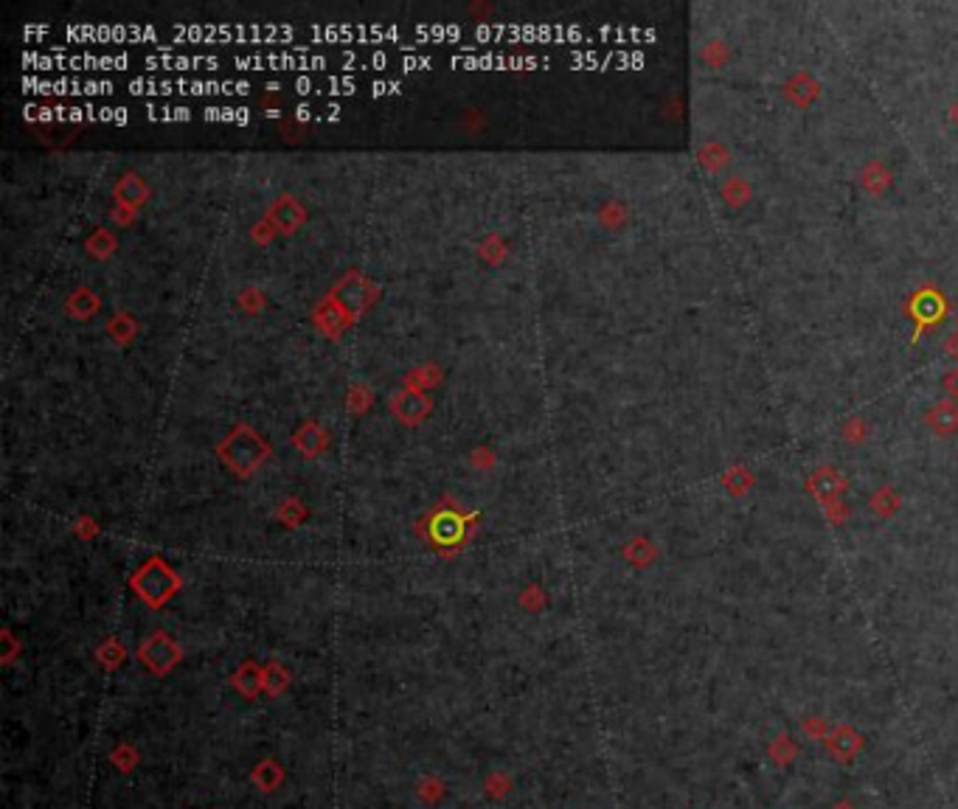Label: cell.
<instances>
[{
    "label": "cell",
    "instance_id": "1",
    "mask_svg": "<svg viewBox=\"0 0 958 809\" xmlns=\"http://www.w3.org/2000/svg\"><path fill=\"white\" fill-rule=\"evenodd\" d=\"M175 34L183 37V40H203V43H264V40H273V43H282L284 37H293L295 28L290 26H259V23H211V26H175Z\"/></svg>",
    "mask_w": 958,
    "mask_h": 809
},
{
    "label": "cell",
    "instance_id": "2",
    "mask_svg": "<svg viewBox=\"0 0 958 809\" xmlns=\"http://www.w3.org/2000/svg\"><path fill=\"white\" fill-rule=\"evenodd\" d=\"M248 82H197V80H133L130 93L135 96H169V93H186V96H211V93H248Z\"/></svg>",
    "mask_w": 958,
    "mask_h": 809
},
{
    "label": "cell",
    "instance_id": "3",
    "mask_svg": "<svg viewBox=\"0 0 958 809\" xmlns=\"http://www.w3.org/2000/svg\"><path fill=\"white\" fill-rule=\"evenodd\" d=\"M313 34L318 40H337V43H355L360 40V46H371L377 40H399V28L397 26H313Z\"/></svg>",
    "mask_w": 958,
    "mask_h": 809
},
{
    "label": "cell",
    "instance_id": "4",
    "mask_svg": "<svg viewBox=\"0 0 958 809\" xmlns=\"http://www.w3.org/2000/svg\"><path fill=\"white\" fill-rule=\"evenodd\" d=\"M68 40H93V43H104V40H112V43H127V40H155L158 31L149 28V26H70L68 31Z\"/></svg>",
    "mask_w": 958,
    "mask_h": 809
},
{
    "label": "cell",
    "instance_id": "5",
    "mask_svg": "<svg viewBox=\"0 0 958 809\" xmlns=\"http://www.w3.org/2000/svg\"><path fill=\"white\" fill-rule=\"evenodd\" d=\"M234 65L240 70H261V68H276V70H284V68H295V70H321L326 68V57H318V54H253V57H237Z\"/></svg>",
    "mask_w": 958,
    "mask_h": 809
},
{
    "label": "cell",
    "instance_id": "6",
    "mask_svg": "<svg viewBox=\"0 0 958 809\" xmlns=\"http://www.w3.org/2000/svg\"><path fill=\"white\" fill-rule=\"evenodd\" d=\"M23 88H28V93H70V96H101V93H112L110 82H80V80H37V76H26Z\"/></svg>",
    "mask_w": 958,
    "mask_h": 809
},
{
    "label": "cell",
    "instance_id": "7",
    "mask_svg": "<svg viewBox=\"0 0 958 809\" xmlns=\"http://www.w3.org/2000/svg\"><path fill=\"white\" fill-rule=\"evenodd\" d=\"M57 54V70H85V68H101V70H124L130 65V57L127 54H119V57H93V54H80V57H65L62 48H54Z\"/></svg>",
    "mask_w": 958,
    "mask_h": 809
},
{
    "label": "cell",
    "instance_id": "8",
    "mask_svg": "<svg viewBox=\"0 0 958 809\" xmlns=\"http://www.w3.org/2000/svg\"><path fill=\"white\" fill-rule=\"evenodd\" d=\"M146 62V68H152V70H158V68H166V70H191V68H208V70H214V68H219V59L217 57H186V54H161V57H146L144 59Z\"/></svg>",
    "mask_w": 958,
    "mask_h": 809
},
{
    "label": "cell",
    "instance_id": "9",
    "mask_svg": "<svg viewBox=\"0 0 958 809\" xmlns=\"http://www.w3.org/2000/svg\"><path fill=\"white\" fill-rule=\"evenodd\" d=\"M293 88L298 93H329V96H337V93H355V80L352 76H346V80H337V76H329V80H295Z\"/></svg>",
    "mask_w": 958,
    "mask_h": 809
},
{
    "label": "cell",
    "instance_id": "10",
    "mask_svg": "<svg viewBox=\"0 0 958 809\" xmlns=\"http://www.w3.org/2000/svg\"><path fill=\"white\" fill-rule=\"evenodd\" d=\"M452 65H467V68H520V65H534L528 57H501V54H481V57H452Z\"/></svg>",
    "mask_w": 958,
    "mask_h": 809
},
{
    "label": "cell",
    "instance_id": "11",
    "mask_svg": "<svg viewBox=\"0 0 958 809\" xmlns=\"http://www.w3.org/2000/svg\"><path fill=\"white\" fill-rule=\"evenodd\" d=\"M928 421H931V428H933L936 433H942V436L955 433V431H958V405H953V402H939V405L931 410Z\"/></svg>",
    "mask_w": 958,
    "mask_h": 809
},
{
    "label": "cell",
    "instance_id": "12",
    "mask_svg": "<svg viewBox=\"0 0 958 809\" xmlns=\"http://www.w3.org/2000/svg\"><path fill=\"white\" fill-rule=\"evenodd\" d=\"M164 652H175V646L166 649V641H164V638H152V641L144 646V661H146L152 669H155V672H166L177 658H175V655H164Z\"/></svg>",
    "mask_w": 958,
    "mask_h": 809
},
{
    "label": "cell",
    "instance_id": "13",
    "mask_svg": "<svg viewBox=\"0 0 958 809\" xmlns=\"http://www.w3.org/2000/svg\"><path fill=\"white\" fill-rule=\"evenodd\" d=\"M462 534H464L462 517H455V515H439V517L433 520V537L439 539V543H455V539L462 537Z\"/></svg>",
    "mask_w": 958,
    "mask_h": 809
},
{
    "label": "cell",
    "instance_id": "14",
    "mask_svg": "<svg viewBox=\"0 0 958 809\" xmlns=\"http://www.w3.org/2000/svg\"><path fill=\"white\" fill-rule=\"evenodd\" d=\"M416 34L419 37H431V40H452V43H458V40H462V26H455V23H450V26H416Z\"/></svg>",
    "mask_w": 958,
    "mask_h": 809
},
{
    "label": "cell",
    "instance_id": "15",
    "mask_svg": "<svg viewBox=\"0 0 958 809\" xmlns=\"http://www.w3.org/2000/svg\"><path fill=\"white\" fill-rule=\"evenodd\" d=\"M146 112H149V119H172V122H177V119L186 122L191 115L188 107H155V104H149Z\"/></svg>",
    "mask_w": 958,
    "mask_h": 809
},
{
    "label": "cell",
    "instance_id": "16",
    "mask_svg": "<svg viewBox=\"0 0 958 809\" xmlns=\"http://www.w3.org/2000/svg\"><path fill=\"white\" fill-rule=\"evenodd\" d=\"M206 119H228V122H248V110H234V107H208Z\"/></svg>",
    "mask_w": 958,
    "mask_h": 809
},
{
    "label": "cell",
    "instance_id": "17",
    "mask_svg": "<svg viewBox=\"0 0 958 809\" xmlns=\"http://www.w3.org/2000/svg\"><path fill=\"white\" fill-rule=\"evenodd\" d=\"M944 391H947V397H950V399H955V402H958V366H955V368H950V371L944 374Z\"/></svg>",
    "mask_w": 958,
    "mask_h": 809
},
{
    "label": "cell",
    "instance_id": "18",
    "mask_svg": "<svg viewBox=\"0 0 958 809\" xmlns=\"http://www.w3.org/2000/svg\"><path fill=\"white\" fill-rule=\"evenodd\" d=\"M408 70H413V68H431V57H405V62H402Z\"/></svg>",
    "mask_w": 958,
    "mask_h": 809
},
{
    "label": "cell",
    "instance_id": "19",
    "mask_svg": "<svg viewBox=\"0 0 958 809\" xmlns=\"http://www.w3.org/2000/svg\"><path fill=\"white\" fill-rule=\"evenodd\" d=\"M944 349H947V355H950V357H955V360H958V335H950V337H947Z\"/></svg>",
    "mask_w": 958,
    "mask_h": 809
},
{
    "label": "cell",
    "instance_id": "20",
    "mask_svg": "<svg viewBox=\"0 0 958 809\" xmlns=\"http://www.w3.org/2000/svg\"><path fill=\"white\" fill-rule=\"evenodd\" d=\"M399 85L397 82H377L371 90H374V96H379V93H389V90H397Z\"/></svg>",
    "mask_w": 958,
    "mask_h": 809
}]
</instances>
